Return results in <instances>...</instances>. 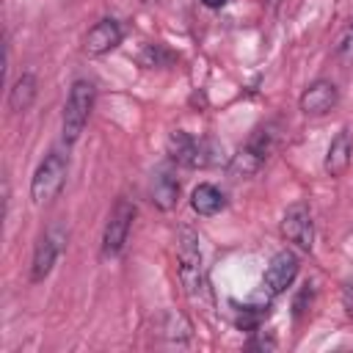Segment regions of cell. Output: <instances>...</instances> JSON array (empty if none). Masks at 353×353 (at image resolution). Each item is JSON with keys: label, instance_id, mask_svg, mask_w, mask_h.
<instances>
[{"label": "cell", "instance_id": "cell-1", "mask_svg": "<svg viewBox=\"0 0 353 353\" xmlns=\"http://www.w3.org/2000/svg\"><path fill=\"white\" fill-rule=\"evenodd\" d=\"M176 268H179V279L185 292L190 295V301L196 303H210V284H207V273H204V259H201V248H199V234L190 226H179L176 232Z\"/></svg>", "mask_w": 353, "mask_h": 353}, {"label": "cell", "instance_id": "cell-2", "mask_svg": "<svg viewBox=\"0 0 353 353\" xmlns=\"http://www.w3.org/2000/svg\"><path fill=\"white\" fill-rule=\"evenodd\" d=\"M94 99H97V88L91 80H74L63 105V119H61V132H63V143H74L80 138V132L88 124V116L94 110Z\"/></svg>", "mask_w": 353, "mask_h": 353}, {"label": "cell", "instance_id": "cell-3", "mask_svg": "<svg viewBox=\"0 0 353 353\" xmlns=\"http://www.w3.org/2000/svg\"><path fill=\"white\" fill-rule=\"evenodd\" d=\"M66 171H69V154L63 149H52L44 154V160L39 163V168L33 171L30 179V199L33 204H47L52 201L63 182H66Z\"/></svg>", "mask_w": 353, "mask_h": 353}, {"label": "cell", "instance_id": "cell-4", "mask_svg": "<svg viewBox=\"0 0 353 353\" xmlns=\"http://www.w3.org/2000/svg\"><path fill=\"white\" fill-rule=\"evenodd\" d=\"M132 218H135V207L127 199H119L113 204L108 223H105V232H102V256L105 259H113L121 254V248L130 237V229H132Z\"/></svg>", "mask_w": 353, "mask_h": 353}, {"label": "cell", "instance_id": "cell-5", "mask_svg": "<svg viewBox=\"0 0 353 353\" xmlns=\"http://www.w3.org/2000/svg\"><path fill=\"white\" fill-rule=\"evenodd\" d=\"M212 152L215 146H210L207 141H196L193 135L174 130L168 135V157L185 168H204L212 163Z\"/></svg>", "mask_w": 353, "mask_h": 353}, {"label": "cell", "instance_id": "cell-6", "mask_svg": "<svg viewBox=\"0 0 353 353\" xmlns=\"http://www.w3.org/2000/svg\"><path fill=\"white\" fill-rule=\"evenodd\" d=\"M281 234L287 243L298 245L301 251H312L314 245V223H312V212L303 201H295L284 210L281 215Z\"/></svg>", "mask_w": 353, "mask_h": 353}, {"label": "cell", "instance_id": "cell-7", "mask_svg": "<svg viewBox=\"0 0 353 353\" xmlns=\"http://www.w3.org/2000/svg\"><path fill=\"white\" fill-rule=\"evenodd\" d=\"M298 105H301V110L306 116H325L339 105V88H336L334 80L320 77V80H314V83H309L303 88Z\"/></svg>", "mask_w": 353, "mask_h": 353}, {"label": "cell", "instance_id": "cell-8", "mask_svg": "<svg viewBox=\"0 0 353 353\" xmlns=\"http://www.w3.org/2000/svg\"><path fill=\"white\" fill-rule=\"evenodd\" d=\"M295 276H298V256L292 251H279L270 259V265L265 268L262 287H265V292L270 298H276V295L287 292V287L295 281Z\"/></svg>", "mask_w": 353, "mask_h": 353}, {"label": "cell", "instance_id": "cell-9", "mask_svg": "<svg viewBox=\"0 0 353 353\" xmlns=\"http://www.w3.org/2000/svg\"><path fill=\"white\" fill-rule=\"evenodd\" d=\"M121 41V25L116 19H99L83 39V52L85 55H105Z\"/></svg>", "mask_w": 353, "mask_h": 353}, {"label": "cell", "instance_id": "cell-10", "mask_svg": "<svg viewBox=\"0 0 353 353\" xmlns=\"http://www.w3.org/2000/svg\"><path fill=\"white\" fill-rule=\"evenodd\" d=\"M149 193H152L154 207H160L163 212H168V210L176 207V199H179V179H176V174H174L171 165H160V168L152 174V188H149Z\"/></svg>", "mask_w": 353, "mask_h": 353}, {"label": "cell", "instance_id": "cell-11", "mask_svg": "<svg viewBox=\"0 0 353 353\" xmlns=\"http://www.w3.org/2000/svg\"><path fill=\"white\" fill-rule=\"evenodd\" d=\"M350 160H353V132L350 130H339L334 135V141L328 143L323 168H325L328 176H342L350 168Z\"/></svg>", "mask_w": 353, "mask_h": 353}, {"label": "cell", "instance_id": "cell-12", "mask_svg": "<svg viewBox=\"0 0 353 353\" xmlns=\"http://www.w3.org/2000/svg\"><path fill=\"white\" fill-rule=\"evenodd\" d=\"M58 254H61V237H55L52 232L41 234L39 243H36V251H33V262H30V281L33 284L36 281H44L50 276Z\"/></svg>", "mask_w": 353, "mask_h": 353}, {"label": "cell", "instance_id": "cell-13", "mask_svg": "<svg viewBox=\"0 0 353 353\" xmlns=\"http://www.w3.org/2000/svg\"><path fill=\"white\" fill-rule=\"evenodd\" d=\"M36 91H39V83H36V74L33 72H22L14 85L8 88V110L11 113H25L33 99H36Z\"/></svg>", "mask_w": 353, "mask_h": 353}, {"label": "cell", "instance_id": "cell-14", "mask_svg": "<svg viewBox=\"0 0 353 353\" xmlns=\"http://www.w3.org/2000/svg\"><path fill=\"white\" fill-rule=\"evenodd\" d=\"M190 207H193V212H199V215H215V212H221V210L226 207V199H223V193H221L215 185L201 182V185H196L193 193H190Z\"/></svg>", "mask_w": 353, "mask_h": 353}, {"label": "cell", "instance_id": "cell-15", "mask_svg": "<svg viewBox=\"0 0 353 353\" xmlns=\"http://www.w3.org/2000/svg\"><path fill=\"white\" fill-rule=\"evenodd\" d=\"M262 165H265V160H262L254 149L243 146V149H240L237 154H232V160H229V176H234V179H248V176H254Z\"/></svg>", "mask_w": 353, "mask_h": 353}, {"label": "cell", "instance_id": "cell-16", "mask_svg": "<svg viewBox=\"0 0 353 353\" xmlns=\"http://www.w3.org/2000/svg\"><path fill=\"white\" fill-rule=\"evenodd\" d=\"M160 331H163V336L168 342H176V345H185L190 339V323L179 312H165L160 317Z\"/></svg>", "mask_w": 353, "mask_h": 353}, {"label": "cell", "instance_id": "cell-17", "mask_svg": "<svg viewBox=\"0 0 353 353\" xmlns=\"http://www.w3.org/2000/svg\"><path fill=\"white\" fill-rule=\"evenodd\" d=\"M174 61H176V55L165 44H143V50L138 52V63L146 69H165Z\"/></svg>", "mask_w": 353, "mask_h": 353}, {"label": "cell", "instance_id": "cell-18", "mask_svg": "<svg viewBox=\"0 0 353 353\" xmlns=\"http://www.w3.org/2000/svg\"><path fill=\"white\" fill-rule=\"evenodd\" d=\"M334 58H336V63L342 69H350L353 66V19L336 36V41H334Z\"/></svg>", "mask_w": 353, "mask_h": 353}, {"label": "cell", "instance_id": "cell-19", "mask_svg": "<svg viewBox=\"0 0 353 353\" xmlns=\"http://www.w3.org/2000/svg\"><path fill=\"white\" fill-rule=\"evenodd\" d=\"M312 298H314V287H312V284H303V287H301V292H298V298H295V303H292L298 317L309 312V306H312Z\"/></svg>", "mask_w": 353, "mask_h": 353}, {"label": "cell", "instance_id": "cell-20", "mask_svg": "<svg viewBox=\"0 0 353 353\" xmlns=\"http://www.w3.org/2000/svg\"><path fill=\"white\" fill-rule=\"evenodd\" d=\"M201 3H204L207 8H221V6H226L229 0H201Z\"/></svg>", "mask_w": 353, "mask_h": 353}, {"label": "cell", "instance_id": "cell-21", "mask_svg": "<svg viewBox=\"0 0 353 353\" xmlns=\"http://www.w3.org/2000/svg\"><path fill=\"white\" fill-rule=\"evenodd\" d=\"M350 292H353V284H347V290H345V298H350ZM347 303V312H353V301H345Z\"/></svg>", "mask_w": 353, "mask_h": 353}, {"label": "cell", "instance_id": "cell-22", "mask_svg": "<svg viewBox=\"0 0 353 353\" xmlns=\"http://www.w3.org/2000/svg\"><path fill=\"white\" fill-rule=\"evenodd\" d=\"M265 3H268V8H276L279 6V0H265Z\"/></svg>", "mask_w": 353, "mask_h": 353}, {"label": "cell", "instance_id": "cell-23", "mask_svg": "<svg viewBox=\"0 0 353 353\" xmlns=\"http://www.w3.org/2000/svg\"><path fill=\"white\" fill-rule=\"evenodd\" d=\"M141 3H160V0H141Z\"/></svg>", "mask_w": 353, "mask_h": 353}]
</instances>
